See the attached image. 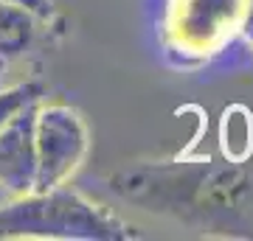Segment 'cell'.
<instances>
[{
  "mask_svg": "<svg viewBox=\"0 0 253 241\" xmlns=\"http://www.w3.org/2000/svg\"><path fill=\"white\" fill-rule=\"evenodd\" d=\"M37 179L34 191L65 185L79 171L90 149V132L79 109L62 101H40L34 115Z\"/></svg>",
  "mask_w": 253,
  "mask_h": 241,
  "instance_id": "2",
  "label": "cell"
},
{
  "mask_svg": "<svg viewBox=\"0 0 253 241\" xmlns=\"http://www.w3.org/2000/svg\"><path fill=\"white\" fill-rule=\"evenodd\" d=\"M242 34H245V39L253 45V0H251V11H248V20H245V26H242Z\"/></svg>",
  "mask_w": 253,
  "mask_h": 241,
  "instance_id": "8",
  "label": "cell"
},
{
  "mask_svg": "<svg viewBox=\"0 0 253 241\" xmlns=\"http://www.w3.org/2000/svg\"><path fill=\"white\" fill-rule=\"evenodd\" d=\"M40 101L26 104L0 126V188L11 197L34 191V179H37L34 115Z\"/></svg>",
  "mask_w": 253,
  "mask_h": 241,
  "instance_id": "4",
  "label": "cell"
},
{
  "mask_svg": "<svg viewBox=\"0 0 253 241\" xmlns=\"http://www.w3.org/2000/svg\"><path fill=\"white\" fill-rule=\"evenodd\" d=\"M42 96H45L42 81H20V84H11V87H0V126L17 109H23L31 101H40Z\"/></svg>",
  "mask_w": 253,
  "mask_h": 241,
  "instance_id": "6",
  "label": "cell"
},
{
  "mask_svg": "<svg viewBox=\"0 0 253 241\" xmlns=\"http://www.w3.org/2000/svg\"><path fill=\"white\" fill-rule=\"evenodd\" d=\"M251 0H169L166 36L169 45L189 56L217 54L242 31Z\"/></svg>",
  "mask_w": 253,
  "mask_h": 241,
  "instance_id": "3",
  "label": "cell"
},
{
  "mask_svg": "<svg viewBox=\"0 0 253 241\" xmlns=\"http://www.w3.org/2000/svg\"><path fill=\"white\" fill-rule=\"evenodd\" d=\"M42 17L14 0H0V70L17 62L34 45Z\"/></svg>",
  "mask_w": 253,
  "mask_h": 241,
  "instance_id": "5",
  "label": "cell"
},
{
  "mask_svg": "<svg viewBox=\"0 0 253 241\" xmlns=\"http://www.w3.org/2000/svg\"><path fill=\"white\" fill-rule=\"evenodd\" d=\"M14 3H20V6H26V9H31L34 14H40L42 20L51 17V11H54V6H51V0H14Z\"/></svg>",
  "mask_w": 253,
  "mask_h": 241,
  "instance_id": "7",
  "label": "cell"
},
{
  "mask_svg": "<svg viewBox=\"0 0 253 241\" xmlns=\"http://www.w3.org/2000/svg\"><path fill=\"white\" fill-rule=\"evenodd\" d=\"M132 236L116 213L65 185L28 191L0 205V239L124 241Z\"/></svg>",
  "mask_w": 253,
  "mask_h": 241,
  "instance_id": "1",
  "label": "cell"
}]
</instances>
